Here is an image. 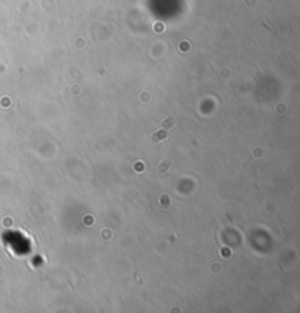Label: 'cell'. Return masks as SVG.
<instances>
[{"instance_id": "6da1fadb", "label": "cell", "mask_w": 300, "mask_h": 313, "mask_svg": "<svg viewBox=\"0 0 300 313\" xmlns=\"http://www.w3.org/2000/svg\"><path fill=\"white\" fill-rule=\"evenodd\" d=\"M166 138H167V133H166L164 130H157L155 133H154V136H152V141H155V142L160 141V142H161V141H164Z\"/></svg>"}, {"instance_id": "7a4b0ae2", "label": "cell", "mask_w": 300, "mask_h": 313, "mask_svg": "<svg viewBox=\"0 0 300 313\" xmlns=\"http://www.w3.org/2000/svg\"><path fill=\"white\" fill-rule=\"evenodd\" d=\"M160 203H161L163 208H168V205H170V197H168L167 195L161 196V197H160Z\"/></svg>"}, {"instance_id": "3957f363", "label": "cell", "mask_w": 300, "mask_h": 313, "mask_svg": "<svg viewBox=\"0 0 300 313\" xmlns=\"http://www.w3.org/2000/svg\"><path fill=\"white\" fill-rule=\"evenodd\" d=\"M174 117H167L164 122H163V126H166V127H171V126H174Z\"/></svg>"}, {"instance_id": "277c9868", "label": "cell", "mask_w": 300, "mask_h": 313, "mask_svg": "<svg viewBox=\"0 0 300 313\" xmlns=\"http://www.w3.org/2000/svg\"><path fill=\"white\" fill-rule=\"evenodd\" d=\"M135 170H138V171H142V170H144V168H142V164H141V162L135 164Z\"/></svg>"}]
</instances>
